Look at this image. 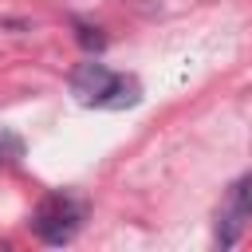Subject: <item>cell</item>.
<instances>
[{
  "instance_id": "obj_1",
  "label": "cell",
  "mask_w": 252,
  "mask_h": 252,
  "mask_svg": "<svg viewBox=\"0 0 252 252\" xmlns=\"http://www.w3.org/2000/svg\"><path fill=\"white\" fill-rule=\"evenodd\" d=\"M75 102L83 106H98V110H126L142 98V83L134 75H122V71H110L106 63H79L67 79Z\"/></svg>"
},
{
  "instance_id": "obj_2",
  "label": "cell",
  "mask_w": 252,
  "mask_h": 252,
  "mask_svg": "<svg viewBox=\"0 0 252 252\" xmlns=\"http://www.w3.org/2000/svg\"><path fill=\"white\" fill-rule=\"evenodd\" d=\"M83 224V213L71 197L63 193H51L39 201V209L32 213V232L43 240V244H67Z\"/></svg>"
},
{
  "instance_id": "obj_3",
  "label": "cell",
  "mask_w": 252,
  "mask_h": 252,
  "mask_svg": "<svg viewBox=\"0 0 252 252\" xmlns=\"http://www.w3.org/2000/svg\"><path fill=\"white\" fill-rule=\"evenodd\" d=\"M252 220V173L236 177L224 197H220V209H217V244L220 248H232L240 240V232L248 228Z\"/></svg>"
},
{
  "instance_id": "obj_4",
  "label": "cell",
  "mask_w": 252,
  "mask_h": 252,
  "mask_svg": "<svg viewBox=\"0 0 252 252\" xmlns=\"http://www.w3.org/2000/svg\"><path fill=\"white\" fill-rule=\"evenodd\" d=\"M75 32H79V43H83L87 51H102V47H106V35H102L98 28H91V24H75Z\"/></svg>"
}]
</instances>
